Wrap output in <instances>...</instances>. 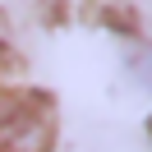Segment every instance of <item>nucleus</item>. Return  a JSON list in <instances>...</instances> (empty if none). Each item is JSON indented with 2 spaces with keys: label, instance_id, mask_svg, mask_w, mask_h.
<instances>
[{
  "label": "nucleus",
  "instance_id": "1",
  "mask_svg": "<svg viewBox=\"0 0 152 152\" xmlns=\"http://www.w3.org/2000/svg\"><path fill=\"white\" fill-rule=\"evenodd\" d=\"M56 143V106L42 92L0 97V152H51Z\"/></svg>",
  "mask_w": 152,
  "mask_h": 152
},
{
  "label": "nucleus",
  "instance_id": "2",
  "mask_svg": "<svg viewBox=\"0 0 152 152\" xmlns=\"http://www.w3.org/2000/svg\"><path fill=\"white\" fill-rule=\"evenodd\" d=\"M134 74H138L143 83L152 88V51H148V56H143V60H134Z\"/></svg>",
  "mask_w": 152,
  "mask_h": 152
}]
</instances>
